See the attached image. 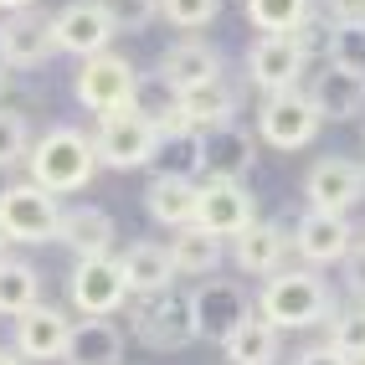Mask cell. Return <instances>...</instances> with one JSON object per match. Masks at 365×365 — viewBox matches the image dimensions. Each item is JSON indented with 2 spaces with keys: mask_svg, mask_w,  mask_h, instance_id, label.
I'll list each match as a JSON object with an SVG mask.
<instances>
[{
  "mask_svg": "<svg viewBox=\"0 0 365 365\" xmlns=\"http://www.w3.org/2000/svg\"><path fill=\"white\" fill-rule=\"evenodd\" d=\"M129 334L155 355H175L196 345V314H190V294L180 288H160V294H129Z\"/></svg>",
  "mask_w": 365,
  "mask_h": 365,
  "instance_id": "obj_3",
  "label": "cell"
},
{
  "mask_svg": "<svg viewBox=\"0 0 365 365\" xmlns=\"http://www.w3.org/2000/svg\"><path fill=\"white\" fill-rule=\"evenodd\" d=\"M93 150H98V165H108V170L155 165L160 124H150V118L134 113V108H124V113H103V118H98V134H93Z\"/></svg>",
  "mask_w": 365,
  "mask_h": 365,
  "instance_id": "obj_6",
  "label": "cell"
},
{
  "mask_svg": "<svg viewBox=\"0 0 365 365\" xmlns=\"http://www.w3.org/2000/svg\"><path fill=\"white\" fill-rule=\"evenodd\" d=\"M98 6L113 21V31H144L160 16V0H98Z\"/></svg>",
  "mask_w": 365,
  "mask_h": 365,
  "instance_id": "obj_37",
  "label": "cell"
},
{
  "mask_svg": "<svg viewBox=\"0 0 365 365\" xmlns=\"http://www.w3.org/2000/svg\"><path fill=\"white\" fill-rule=\"evenodd\" d=\"M201 155H206L201 180H242L257 165V139L242 124H222L201 134Z\"/></svg>",
  "mask_w": 365,
  "mask_h": 365,
  "instance_id": "obj_17",
  "label": "cell"
},
{
  "mask_svg": "<svg viewBox=\"0 0 365 365\" xmlns=\"http://www.w3.org/2000/svg\"><path fill=\"white\" fill-rule=\"evenodd\" d=\"M222 355H227L232 365H278V355H283V329H273V324L252 309L247 319H242V324L222 339Z\"/></svg>",
  "mask_w": 365,
  "mask_h": 365,
  "instance_id": "obj_23",
  "label": "cell"
},
{
  "mask_svg": "<svg viewBox=\"0 0 365 365\" xmlns=\"http://www.w3.org/2000/svg\"><path fill=\"white\" fill-rule=\"evenodd\" d=\"M304 57L294 52V41L288 36H257L247 46V78L262 88V93H288V88H299L304 78Z\"/></svg>",
  "mask_w": 365,
  "mask_h": 365,
  "instance_id": "obj_18",
  "label": "cell"
},
{
  "mask_svg": "<svg viewBox=\"0 0 365 365\" xmlns=\"http://www.w3.org/2000/svg\"><path fill=\"white\" fill-rule=\"evenodd\" d=\"M232 242H237V247H232L237 267H242V273H252V278H273L283 267V257H288V247H294L278 222H252L247 232H237Z\"/></svg>",
  "mask_w": 365,
  "mask_h": 365,
  "instance_id": "obj_21",
  "label": "cell"
},
{
  "mask_svg": "<svg viewBox=\"0 0 365 365\" xmlns=\"http://www.w3.org/2000/svg\"><path fill=\"white\" fill-rule=\"evenodd\" d=\"M170 262H175V273H190V278H211L216 267H222V242L201 227H180L175 242H170Z\"/></svg>",
  "mask_w": 365,
  "mask_h": 365,
  "instance_id": "obj_28",
  "label": "cell"
},
{
  "mask_svg": "<svg viewBox=\"0 0 365 365\" xmlns=\"http://www.w3.org/2000/svg\"><path fill=\"white\" fill-rule=\"evenodd\" d=\"M324 345L339 350L350 365L365 360V304H355V309H334V314H329V339H324Z\"/></svg>",
  "mask_w": 365,
  "mask_h": 365,
  "instance_id": "obj_31",
  "label": "cell"
},
{
  "mask_svg": "<svg viewBox=\"0 0 365 365\" xmlns=\"http://www.w3.org/2000/svg\"><path fill=\"white\" fill-rule=\"evenodd\" d=\"M294 365H350L339 350H329V345H309V350H299L294 355Z\"/></svg>",
  "mask_w": 365,
  "mask_h": 365,
  "instance_id": "obj_40",
  "label": "cell"
},
{
  "mask_svg": "<svg viewBox=\"0 0 365 365\" xmlns=\"http://www.w3.org/2000/svg\"><path fill=\"white\" fill-rule=\"evenodd\" d=\"M0 365H26V360H21L16 350H6V345H0Z\"/></svg>",
  "mask_w": 365,
  "mask_h": 365,
  "instance_id": "obj_41",
  "label": "cell"
},
{
  "mask_svg": "<svg viewBox=\"0 0 365 365\" xmlns=\"http://www.w3.org/2000/svg\"><path fill=\"white\" fill-rule=\"evenodd\" d=\"M0 257H6V237H0Z\"/></svg>",
  "mask_w": 365,
  "mask_h": 365,
  "instance_id": "obj_44",
  "label": "cell"
},
{
  "mask_svg": "<svg viewBox=\"0 0 365 365\" xmlns=\"http://www.w3.org/2000/svg\"><path fill=\"white\" fill-rule=\"evenodd\" d=\"M345 288L355 294V304H365V242L345 252Z\"/></svg>",
  "mask_w": 365,
  "mask_h": 365,
  "instance_id": "obj_38",
  "label": "cell"
},
{
  "mask_svg": "<svg viewBox=\"0 0 365 365\" xmlns=\"http://www.w3.org/2000/svg\"><path fill=\"white\" fill-rule=\"evenodd\" d=\"M134 83H139V72L129 57H118V52H98V57H88L78 67V78H72V98H78L88 113H124L134 108Z\"/></svg>",
  "mask_w": 365,
  "mask_h": 365,
  "instance_id": "obj_4",
  "label": "cell"
},
{
  "mask_svg": "<svg viewBox=\"0 0 365 365\" xmlns=\"http://www.w3.org/2000/svg\"><path fill=\"white\" fill-rule=\"evenodd\" d=\"M288 41H294V52L304 62H329V41H334V21L324 11H309L294 31H288Z\"/></svg>",
  "mask_w": 365,
  "mask_h": 365,
  "instance_id": "obj_33",
  "label": "cell"
},
{
  "mask_svg": "<svg viewBox=\"0 0 365 365\" xmlns=\"http://www.w3.org/2000/svg\"><path fill=\"white\" fill-rule=\"evenodd\" d=\"M113 21L103 16L98 0H72V6H62L52 16V41H57V52H72V57H98L108 52V41H113Z\"/></svg>",
  "mask_w": 365,
  "mask_h": 365,
  "instance_id": "obj_12",
  "label": "cell"
},
{
  "mask_svg": "<svg viewBox=\"0 0 365 365\" xmlns=\"http://www.w3.org/2000/svg\"><path fill=\"white\" fill-rule=\"evenodd\" d=\"M67 294H72V309L83 319H108L113 309L129 304V283H124L118 257H78L72 278H67Z\"/></svg>",
  "mask_w": 365,
  "mask_h": 365,
  "instance_id": "obj_8",
  "label": "cell"
},
{
  "mask_svg": "<svg viewBox=\"0 0 365 365\" xmlns=\"http://www.w3.org/2000/svg\"><path fill=\"white\" fill-rule=\"evenodd\" d=\"M31 180L41 190H52V196H72V190H83L93 175H98V150H93V139L83 129H46L41 139H31Z\"/></svg>",
  "mask_w": 365,
  "mask_h": 365,
  "instance_id": "obj_2",
  "label": "cell"
},
{
  "mask_svg": "<svg viewBox=\"0 0 365 365\" xmlns=\"http://www.w3.org/2000/svg\"><path fill=\"white\" fill-rule=\"evenodd\" d=\"M206 170L201 155V134L196 129H165L160 134V150H155V175H180V180H196Z\"/></svg>",
  "mask_w": 365,
  "mask_h": 365,
  "instance_id": "obj_27",
  "label": "cell"
},
{
  "mask_svg": "<svg viewBox=\"0 0 365 365\" xmlns=\"http://www.w3.org/2000/svg\"><path fill=\"white\" fill-rule=\"evenodd\" d=\"M360 365H365V360H360Z\"/></svg>",
  "mask_w": 365,
  "mask_h": 365,
  "instance_id": "obj_45",
  "label": "cell"
},
{
  "mask_svg": "<svg viewBox=\"0 0 365 365\" xmlns=\"http://www.w3.org/2000/svg\"><path fill=\"white\" fill-rule=\"evenodd\" d=\"M67 339H72V319L62 309H52V304H36V309H26L16 319V355L21 360H36V365L62 360Z\"/></svg>",
  "mask_w": 365,
  "mask_h": 365,
  "instance_id": "obj_16",
  "label": "cell"
},
{
  "mask_svg": "<svg viewBox=\"0 0 365 365\" xmlns=\"http://www.w3.org/2000/svg\"><path fill=\"white\" fill-rule=\"evenodd\" d=\"M329 67L365 78V26H334V41H329Z\"/></svg>",
  "mask_w": 365,
  "mask_h": 365,
  "instance_id": "obj_35",
  "label": "cell"
},
{
  "mask_svg": "<svg viewBox=\"0 0 365 365\" xmlns=\"http://www.w3.org/2000/svg\"><path fill=\"white\" fill-rule=\"evenodd\" d=\"M41 304V278L31 262L21 257H0V314H11V319H21L26 309Z\"/></svg>",
  "mask_w": 365,
  "mask_h": 365,
  "instance_id": "obj_29",
  "label": "cell"
},
{
  "mask_svg": "<svg viewBox=\"0 0 365 365\" xmlns=\"http://www.w3.org/2000/svg\"><path fill=\"white\" fill-rule=\"evenodd\" d=\"M0 52H6V67H46L57 57V41H52V16H41L36 6L26 11H11L0 21Z\"/></svg>",
  "mask_w": 365,
  "mask_h": 365,
  "instance_id": "obj_13",
  "label": "cell"
},
{
  "mask_svg": "<svg viewBox=\"0 0 365 365\" xmlns=\"http://www.w3.org/2000/svg\"><path fill=\"white\" fill-rule=\"evenodd\" d=\"M257 314L273 329H314L334 314V288L314 267H278L257 294Z\"/></svg>",
  "mask_w": 365,
  "mask_h": 365,
  "instance_id": "obj_1",
  "label": "cell"
},
{
  "mask_svg": "<svg viewBox=\"0 0 365 365\" xmlns=\"http://www.w3.org/2000/svg\"><path fill=\"white\" fill-rule=\"evenodd\" d=\"M155 78H165V88H175V93L206 88L211 78H222V52L206 46V41H175V46L160 52Z\"/></svg>",
  "mask_w": 365,
  "mask_h": 365,
  "instance_id": "obj_20",
  "label": "cell"
},
{
  "mask_svg": "<svg viewBox=\"0 0 365 365\" xmlns=\"http://www.w3.org/2000/svg\"><path fill=\"white\" fill-rule=\"evenodd\" d=\"M26 6H31V0H0V11H6V16L11 11H26Z\"/></svg>",
  "mask_w": 365,
  "mask_h": 365,
  "instance_id": "obj_42",
  "label": "cell"
},
{
  "mask_svg": "<svg viewBox=\"0 0 365 365\" xmlns=\"http://www.w3.org/2000/svg\"><path fill=\"white\" fill-rule=\"evenodd\" d=\"M134 113L160 124V134L175 129V88H165V78H139L134 83Z\"/></svg>",
  "mask_w": 365,
  "mask_h": 365,
  "instance_id": "obj_32",
  "label": "cell"
},
{
  "mask_svg": "<svg viewBox=\"0 0 365 365\" xmlns=\"http://www.w3.org/2000/svg\"><path fill=\"white\" fill-rule=\"evenodd\" d=\"M190 314H196V339H211V345H222V339L252 314V299L242 283H227V278H206L196 294H190Z\"/></svg>",
  "mask_w": 365,
  "mask_h": 365,
  "instance_id": "obj_10",
  "label": "cell"
},
{
  "mask_svg": "<svg viewBox=\"0 0 365 365\" xmlns=\"http://www.w3.org/2000/svg\"><path fill=\"white\" fill-rule=\"evenodd\" d=\"M6 83H11V67H6V52H0V93H6Z\"/></svg>",
  "mask_w": 365,
  "mask_h": 365,
  "instance_id": "obj_43",
  "label": "cell"
},
{
  "mask_svg": "<svg viewBox=\"0 0 365 365\" xmlns=\"http://www.w3.org/2000/svg\"><path fill=\"white\" fill-rule=\"evenodd\" d=\"M118 267H124L129 294H160V288H175V262H170V247H160V242H129L124 257H118Z\"/></svg>",
  "mask_w": 365,
  "mask_h": 365,
  "instance_id": "obj_25",
  "label": "cell"
},
{
  "mask_svg": "<svg viewBox=\"0 0 365 365\" xmlns=\"http://www.w3.org/2000/svg\"><path fill=\"white\" fill-rule=\"evenodd\" d=\"M319 108L304 88H288V93H267L257 103V134L273 144V150H304V144L319 134Z\"/></svg>",
  "mask_w": 365,
  "mask_h": 365,
  "instance_id": "obj_7",
  "label": "cell"
},
{
  "mask_svg": "<svg viewBox=\"0 0 365 365\" xmlns=\"http://www.w3.org/2000/svg\"><path fill=\"white\" fill-rule=\"evenodd\" d=\"M252 222H257V201L242 180H201L196 185V222L190 227H201L222 242V237L247 232Z\"/></svg>",
  "mask_w": 365,
  "mask_h": 365,
  "instance_id": "obj_9",
  "label": "cell"
},
{
  "mask_svg": "<svg viewBox=\"0 0 365 365\" xmlns=\"http://www.w3.org/2000/svg\"><path fill=\"white\" fill-rule=\"evenodd\" d=\"M304 196L314 201V211H339L345 216L355 201H365V165L350 160V155H324L304 175Z\"/></svg>",
  "mask_w": 365,
  "mask_h": 365,
  "instance_id": "obj_11",
  "label": "cell"
},
{
  "mask_svg": "<svg viewBox=\"0 0 365 365\" xmlns=\"http://www.w3.org/2000/svg\"><path fill=\"white\" fill-rule=\"evenodd\" d=\"M52 242H62L72 257H113L118 227H113V216L103 206H72V211H62Z\"/></svg>",
  "mask_w": 365,
  "mask_h": 365,
  "instance_id": "obj_19",
  "label": "cell"
},
{
  "mask_svg": "<svg viewBox=\"0 0 365 365\" xmlns=\"http://www.w3.org/2000/svg\"><path fill=\"white\" fill-rule=\"evenodd\" d=\"M216 11H222V0H160V16L170 21V26H180V31L211 26Z\"/></svg>",
  "mask_w": 365,
  "mask_h": 365,
  "instance_id": "obj_36",
  "label": "cell"
},
{
  "mask_svg": "<svg viewBox=\"0 0 365 365\" xmlns=\"http://www.w3.org/2000/svg\"><path fill=\"white\" fill-rule=\"evenodd\" d=\"M144 211L155 216L160 227H190L196 222V180H180V175H155L144 185Z\"/></svg>",
  "mask_w": 365,
  "mask_h": 365,
  "instance_id": "obj_26",
  "label": "cell"
},
{
  "mask_svg": "<svg viewBox=\"0 0 365 365\" xmlns=\"http://www.w3.org/2000/svg\"><path fill=\"white\" fill-rule=\"evenodd\" d=\"M31 155V124L21 108H0V170L11 165H26Z\"/></svg>",
  "mask_w": 365,
  "mask_h": 365,
  "instance_id": "obj_34",
  "label": "cell"
},
{
  "mask_svg": "<svg viewBox=\"0 0 365 365\" xmlns=\"http://www.w3.org/2000/svg\"><path fill=\"white\" fill-rule=\"evenodd\" d=\"M237 108H242V93L227 83V78H211L206 88H190V93H175V129H222V124H237Z\"/></svg>",
  "mask_w": 365,
  "mask_h": 365,
  "instance_id": "obj_15",
  "label": "cell"
},
{
  "mask_svg": "<svg viewBox=\"0 0 365 365\" xmlns=\"http://www.w3.org/2000/svg\"><path fill=\"white\" fill-rule=\"evenodd\" d=\"M242 11H247V21L262 36H288L314 6L309 0H242Z\"/></svg>",
  "mask_w": 365,
  "mask_h": 365,
  "instance_id": "obj_30",
  "label": "cell"
},
{
  "mask_svg": "<svg viewBox=\"0 0 365 365\" xmlns=\"http://www.w3.org/2000/svg\"><path fill=\"white\" fill-rule=\"evenodd\" d=\"M314 108H319V118H329V124H345V118H360L365 113V78H355V72H339L324 62V72L314 78L309 88Z\"/></svg>",
  "mask_w": 365,
  "mask_h": 365,
  "instance_id": "obj_22",
  "label": "cell"
},
{
  "mask_svg": "<svg viewBox=\"0 0 365 365\" xmlns=\"http://www.w3.org/2000/svg\"><path fill=\"white\" fill-rule=\"evenodd\" d=\"M67 365H124V329L113 319H83L72 324L67 339Z\"/></svg>",
  "mask_w": 365,
  "mask_h": 365,
  "instance_id": "obj_24",
  "label": "cell"
},
{
  "mask_svg": "<svg viewBox=\"0 0 365 365\" xmlns=\"http://www.w3.org/2000/svg\"><path fill=\"white\" fill-rule=\"evenodd\" d=\"M57 222H62V206L52 190H41L36 180H21V185H6L0 190V237L6 242H52L57 237Z\"/></svg>",
  "mask_w": 365,
  "mask_h": 365,
  "instance_id": "obj_5",
  "label": "cell"
},
{
  "mask_svg": "<svg viewBox=\"0 0 365 365\" xmlns=\"http://www.w3.org/2000/svg\"><path fill=\"white\" fill-rule=\"evenodd\" d=\"M324 16L334 26H365V0H324Z\"/></svg>",
  "mask_w": 365,
  "mask_h": 365,
  "instance_id": "obj_39",
  "label": "cell"
},
{
  "mask_svg": "<svg viewBox=\"0 0 365 365\" xmlns=\"http://www.w3.org/2000/svg\"><path fill=\"white\" fill-rule=\"evenodd\" d=\"M355 247V227L350 216L339 211H304L299 227H294V252L309 262V267H329V262H345V252Z\"/></svg>",
  "mask_w": 365,
  "mask_h": 365,
  "instance_id": "obj_14",
  "label": "cell"
}]
</instances>
